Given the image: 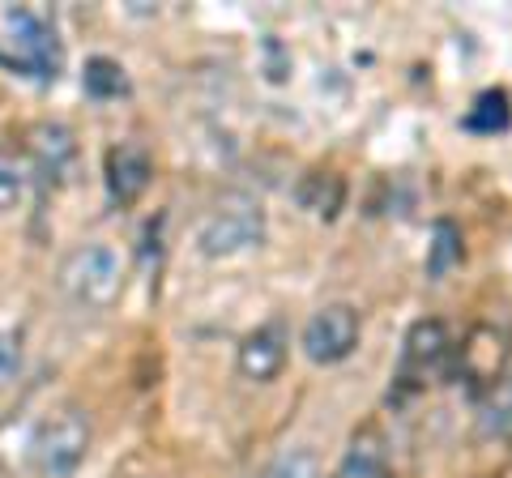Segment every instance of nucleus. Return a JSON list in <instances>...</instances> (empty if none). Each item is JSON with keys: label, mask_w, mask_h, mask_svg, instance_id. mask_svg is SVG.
I'll use <instances>...</instances> for the list:
<instances>
[{"label": "nucleus", "mask_w": 512, "mask_h": 478, "mask_svg": "<svg viewBox=\"0 0 512 478\" xmlns=\"http://www.w3.org/2000/svg\"><path fill=\"white\" fill-rule=\"evenodd\" d=\"M56 286L77 308L107 312L124 295V257L107 239H86L73 252H64V261L56 269Z\"/></svg>", "instance_id": "1"}, {"label": "nucleus", "mask_w": 512, "mask_h": 478, "mask_svg": "<svg viewBox=\"0 0 512 478\" xmlns=\"http://www.w3.org/2000/svg\"><path fill=\"white\" fill-rule=\"evenodd\" d=\"M90 436V414L82 406H56L47 419H39L26 449L35 478H73L90 453Z\"/></svg>", "instance_id": "2"}, {"label": "nucleus", "mask_w": 512, "mask_h": 478, "mask_svg": "<svg viewBox=\"0 0 512 478\" xmlns=\"http://www.w3.org/2000/svg\"><path fill=\"white\" fill-rule=\"evenodd\" d=\"M256 244H265V210L248 193H222L197 227V248L214 261L248 252Z\"/></svg>", "instance_id": "3"}, {"label": "nucleus", "mask_w": 512, "mask_h": 478, "mask_svg": "<svg viewBox=\"0 0 512 478\" xmlns=\"http://www.w3.org/2000/svg\"><path fill=\"white\" fill-rule=\"evenodd\" d=\"M0 26H5V35H0V60H5L9 69L39 77V82H52L60 73L56 26L35 9H9Z\"/></svg>", "instance_id": "4"}, {"label": "nucleus", "mask_w": 512, "mask_h": 478, "mask_svg": "<svg viewBox=\"0 0 512 478\" xmlns=\"http://www.w3.org/2000/svg\"><path fill=\"white\" fill-rule=\"evenodd\" d=\"M453 359V342H448V325L444 321H414L406 342H402V359H397V376L389 389V402L402 406L410 393H419L431 376H440Z\"/></svg>", "instance_id": "5"}, {"label": "nucleus", "mask_w": 512, "mask_h": 478, "mask_svg": "<svg viewBox=\"0 0 512 478\" xmlns=\"http://www.w3.org/2000/svg\"><path fill=\"white\" fill-rule=\"evenodd\" d=\"M359 312L350 304H325L308 316V325H303V355L320 368H333V363H342L355 355L359 346Z\"/></svg>", "instance_id": "6"}, {"label": "nucleus", "mask_w": 512, "mask_h": 478, "mask_svg": "<svg viewBox=\"0 0 512 478\" xmlns=\"http://www.w3.org/2000/svg\"><path fill=\"white\" fill-rule=\"evenodd\" d=\"M286 355H291V329H286V321H265L239 342L235 368L252 385H269V380L282 376Z\"/></svg>", "instance_id": "7"}, {"label": "nucleus", "mask_w": 512, "mask_h": 478, "mask_svg": "<svg viewBox=\"0 0 512 478\" xmlns=\"http://www.w3.org/2000/svg\"><path fill=\"white\" fill-rule=\"evenodd\" d=\"M154 180V158L141 141H116L103 158V184L111 205H133Z\"/></svg>", "instance_id": "8"}, {"label": "nucleus", "mask_w": 512, "mask_h": 478, "mask_svg": "<svg viewBox=\"0 0 512 478\" xmlns=\"http://www.w3.org/2000/svg\"><path fill=\"white\" fill-rule=\"evenodd\" d=\"M26 154L30 163L39 167L43 180H64L77 163V141H73V129L60 120H39L26 129Z\"/></svg>", "instance_id": "9"}, {"label": "nucleus", "mask_w": 512, "mask_h": 478, "mask_svg": "<svg viewBox=\"0 0 512 478\" xmlns=\"http://www.w3.org/2000/svg\"><path fill=\"white\" fill-rule=\"evenodd\" d=\"M333 478H393L389 440H384V432L376 423H367V427H359V432L350 436Z\"/></svg>", "instance_id": "10"}, {"label": "nucleus", "mask_w": 512, "mask_h": 478, "mask_svg": "<svg viewBox=\"0 0 512 478\" xmlns=\"http://www.w3.org/2000/svg\"><path fill=\"white\" fill-rule=\"evenodd\" d=\"M474 427L483 440H508L512 436V372L495 376L483 389L478 410H474Z\"/></svg>", "instance_id": "11"}, {"label": "nucleus", "mask_w": 512, "mask_h": 478, "mask_svg": "<svg viewBox=\"0 0 512 478\" xmlns=\"http://www.w3.org/2000/svg\"><path fill=\"white\" fill-rule=\"evenodd\" d=\"M295 201L308 210L312 218H338V210L346 205V180L338 171H308L295 184Z\"/></svg>", "instance_id": "12"}, {"label": "nucleus", "mask_w": 512, "mask_h": 478, "mask_svg": "<svg viewBox=\"0 0 512 478\" xmlns=\"http://www.w3.org/2000/svg\"><path fill=\"white\" fill-rule=\"evenodd\" d=\"M512 124V99L508 90H483L478 99L470 103V111L461 116V129L478 133V137H495Z\"/></svg>", "instance_id": "13"}, {"label": "nucleus", "mask_w": 512, "mask_h": 478, "mask_svg": "<svg viewBox=\"0 0 512 478\" xmlns=\"http://www.w3.org/2000/svg\"><path fill=\"white\" fill-rule=\"evenodd\" d=\"M82 90L90 94V99H120V94H128V77L124 69L116 65V60L107 56H94L86 60V73H82Z\"/></svg>", "instance_id": "14"}, {"label": "nucleus", "mask_w": 512, "mask_h": 478, "mask_svg": "<svg viewBox=\"0 0 512 478\" xmlns=\"http://www.w3.org/2000/svg\"><path fill=\"white\" fill-rule=\"evenodd\" d=\"M457 261H461V231L448 218H440L431 227V244H427V278H444Z\"/></svg>", "instance_id": "15"}, {"label": "nucleus", "mask_w": 512, "mask_h": 478, "mask_svg": "<svg viewBox=\"0 0 512 478\" xmlns=\"http://www.w3.org/2000/svg\"><path fill=\"white\" fill-rule=\"evenodd\" d=\"M26 188H30V171H26V163H18L13 154L0 150V214L18 210L22 197H26Z\"/></svg>", "instance_id": "16"}, {"label": "nucleus", "mask_w": 512, "mask_h": 478, "mask_svg": "<svg viewBox=\"0 0 512 478\" xmlns=\"http://www.w3.org/2000/svg\"><path fill=\"white\" fill-rule=\"evenodd\" d=\"M261 478H320V461H316V453L312 449H286V453H278L269 466L261 470Z\"/></svg>", "instance_id": "17"}, {"label": "nucleus", "mask_w": 512, "mask_h": 478, "mask_svg": "<svg viewBox=\"0 0 512 478\" xmlns=\"http://www.w3.org/2000/svg\"><path fill=\"white\" fill-rule=\"evenodd\" d=\"M18 376H22V338L9 329H0V393L13 389Z\"/></svg>", "instance_id": "18"}, {"label": "nucleus", "mask_w": 512, "mask_h": 478, "mask_svg": "<svg viewBox=\"0 0 512 478\" xmlns=\"http://www.w3.org/2000/svg\"><path fill=\"white\" fill-rule=\"evenodd\" d=\"M111 478H158L154 466H150V457L146 453H128L116 470H111Z\"/></svg>", "instance_id": "19"}]
</instances>
